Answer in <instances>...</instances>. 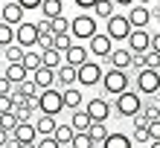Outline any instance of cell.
Returning <instances> with one entry per match:
<instances>
[{
  "mask_svg": "<svg viewBox=\"0 0 160 148\" xmlns=\"http://www.w3.org/2000/svg\"><path fill=\"white\" fill-rule=\"evenodd\" d=\"M143 116L148 119V122H154L157 119V105H143Z\"/></svg>",
  "mask_w": 160,
  "mask_h": 148,
  "instance_id": "41",
  "label": "cell"
},
{
  "mask_svg": "<svg viewBox=\"0 0 160 148\" xmlns=\"http://www.w3.org/2000/svg\"><path fill=\"white\" fill-rule=\"evenodd\" d=\"M6 145H12V134L0 128V148H6Z\"/></svg>",
  "mask_w": 160,
  "mask_h": 148,
  "instance_id": "45",
  "label": "cell"
},
{
  "mask_svg": "<svg viewBox=\"0 0 160 148\" xmlns=\"http://www.w3.org/2000/svg\"><path fill=\"white\" fill-rule=\"evenodd\" d=\"M38 110H41V116H58L61 110H67L64 107V93L58 87L44 90V93L38 96Z\"/></svg>",
  "mask_w": 160,
  "mask_h": 148,
  "instance_id": "3",
  "label": "cell"
},
{
  "mask_svg": "<svg viewBox=\"0 0 160 148\" xmlns=\"http://www.w3.org/2000/svg\"><path fill=\"white\" fill-rule=\"evenodd\" d=\"M6 148H12V145H6Z\"/></svg>",
  "mask_w": 160,
  "mask_h": 148,
  "instance_id": "50",
  "label": "cell"
},
{
  "mask_svg": "<svg viewBox=\"0 0 160 148\" xmlns=\"http://www.w3.org/2000/svg\"><path fill=\"white\" fill-rule=\"evenodd\" d=\"M12 110H15V99L12 96H0V116L12 113Z\"/></svg>",
  "mask_w": 160,
  "mask_h": 148,
  "instance_id": "38",
  "label": "cell"
},
{
  "mask_svg": "<svg viewBox=\"0 0 160 148\" xmlns=\"http://www.w3.org/2000/svg\"><path fill=\"white\" fill-rule=\"evenodd\" d=\"M0 50H3V47H0Z\"/></svg>",
  "mask_w": 160,
  "mask_h": 148,
  "instance_id": "52",
  "label": "cell"
},
{
  "mask_svg": "<svg viewBox=\"0 0 160 148\" xmlns=\"http://www.w3.org/2000/svg\"><path fill=\"white\" fill-rule=\"evenodd\" d=\"M70 125H73V131H76V134H88L90 131V125H93V119H90V113H88V110H73V113H70Z\"/></svg>",
  "mask_w": 160,
  "mask_h": 148,
  "instance_id": "18",
  "label": "cell"
},
{
  "mask_svg": "<svg viewBox=\"0 0 160 148\" xmlns=\"http://www.w3.org/2000/svg\"><path fill=\"white\" fill-rule=\"evenodd\" d=\"M140 58H143V70H157L160 73V52L148 50L146 55H140Z\"/></svg>",
  "mask_w": 160,
  "mask_h": 148,
  "instance_id": "33",
  "label": "cell"
},
{
  "mask_svg": "<svg viewBox=\"0 0 160 148\" xmlns=\"http://www.w3.org/2000/svg\"><path fill=\"white\" fill-rule=\"evenodd\" d=\"M15 44V26H9V23H3L0 21V47H12Z\"/></svg>",
  "mask_w": 160,
  "mask_h": 148,
  "instance_id": "32",
  "label": "cell"
},
{
  "mask_svg": "<svg viewBox=\"0 0 160 148\" xmlns=\"http://www.w3.org/2000/svg\"><path fill=\"white\" fill-rule=\"evenodd\" d=\"M131 140H134L137 145H143V142H152V136H148V128H134Z\"/></svg>",
  "mask_w": 160,
  "mask_h": 148,
  "instance_id": "37",
  "label": "cell"
},
{
  "mask_svg": "<svg viewBox=\"0 0 160 148\" xmlns=\"http://www.w3.org/2000/svg\"><path fill=\"white\" fill-rule=\"evenodd\" d=\"M67 148H73V145H67Z\"/></svg>",
  "mask_w": 160,
  "mask_h": 148,
  "instance_id": "51",
  "label": "cell"
},
{
  "mask_svg": "<svg viewBox=\"0 0 160 148\" xmlns=\"http://www.w3.org/2000/svg\"><path fill=\"white\" fill-rule=\"evenodd\" d=\"M64 15V3L61 0H44L41 3V17L44 21H55V17Z\"/></svg>",
  "mask_w": 160,
  "mask_h": 148,
  "instance_id": "22",
  "label": "cell"
},
{
  "mask_svg": "<svg viewBox=\"0 0 160 148\" xmlns=\"http://www.w3.org/2000/svg\"><path fill=\"white\" fill-rule=\"evenodd\" d=\"M32 81L38 84V90L44 93V90H52L55 84H58V76H55V70H50V67H41L38 73H32Z\"/></svg>",
  "mask_w": 160,
  "mask_h": 148,
  "instance_id": "17",
  "label": "cell"
},
{
  "mask_svg": "<svg viewBox=\"0 0 160 148\" xmlns=\"http://www.w3.org/2000/svg\"><path fill=\"white\" fill-rule=\"evenodd\" d=\"M102 90H105L108 96H122L131 90V76L125 70H105V79H102Z\"/></svg>",
  "mask_w": 160,
  "mask_h": 148,
  "instance_id": "1",
  "label": "cell"
},
{
  "mask_svg": "<svg viewBox=\"0 0 160 148\" xmlns=\"http://www.w3.org/2000/svg\"><path fill=\"white\" fill-rule=\"evenodd\" d=\"M102 148H134V140H131L128 134L111 131V136H108L105 142H102Z\"/></svg>",
  "mask_w": 160,
  "mask_h": 148,
  "instance_id": "24",
  "label": "cell"
},
{
  "mask_svg": "<svg viewBox=\"0 0 160 148\" xmlns=\"http://www.w3.org/2000/svg\"><path fill=\"white\" fill-rule=\"evenodd\" d=\"M38 41H41V29H38V23H21L15 29V44L18 47H23L26 52H29L32 47H38Z\"/></svg>",
  "mask_w": 160,
  "mask_h": 148,
  "instance_id": "7",
  "label": "cell"
},
{
  "mask_svg": "<svg viewBox=\"0 0 160 148\" xmlns=\"http://www.w3.org/2000/svg\"><path fill=\"white\" fill-rule=\"evenodd\" d=\"M3 76H6V79H9V81H12V84L18 87V84H23V81L29 79V70H26L23 64H9V67L3 70Z\"/></svg>",
  "mask_w": 160,
  "mask_h": 148,
  "instance_id": "21",
  "label": "cell"
},
{
  "mask_svg": "<svg viewBox=\"0 0 160 148\" xmlns=\"http://www.w3.org/2000/svg\"><path fill=\"white\" fill-rule=\"evenodd\" d=\"M73 148H96V142L90 140V134H76V140H73Z\"/></svg>",
  "mask_w": 160,
  "mask_h": 148,
  "instance_id": "35",
  "label": "cell"
},
{
  "mask_svg": "<svg viewBox=\"0 0 160 148\" xmlns=\"http://www.w3.org/2000/svg\"><path fill=\"white\" fill-rule=\"evenodd\" d=\"M12 93H15V84L6 76H0V96H12Z\"/></svg>",
  "mask_w": 160,
  "mask_h": 148,
  "instance_id": "39",
  "label": "cell"
},
{
  "mask_svg": "<svg viewBox=\"0 0 160 148\" xmlns=\"http://www.w3.org/2000/svg\"><path fill=\"white\" fill-rule=\"evenodd\" d=\"M70 47H73V35H58V38H55V50H58L61 55L67 52Z\"/></svg>",
  "mask_w": 160,
  "mask_h": 148,
  "instance_id": "36",
  "label": "cell"
},
{
  "mask_svg": "<svg viewBox=\"0 0 160 148\" xmlns=\"http://www.w3.org/2000/svg\"><path fill=\"white\" fill-rule=\"evenodd\" d=\"M114 110H117V116H125V119L140 116V113H143V102H140V93H137V90H128V93L117 96Z\"/></svg>",
  "mask_w": 160,
  "mask_h": 148,
  "instance_id": "2",
  "label": "cell"
},
{
  "mask_svg": "<svg viewBox=\"0 0 160 148\" xmlns=\"http://www.w3.org/2000/svg\"><path fill=\"white\" fill-rule=\"evenodd\" d=\"M70 35L76 41H93L99 35L96 17H93V15H76V17H73V23H70Z\"/></svg>",
  "mask_w": 160,
  "mask_h": 148,
  "instance_id": "4",
  "label": "cell"
},
{
  "mask_svg": "<svg viewBox=\"0 0 160 148\" xmlns=\"http://www.w3.org/2000/svg\"><path fill=\"white\" fill-rule=\"evenodd\" d=\"M117 12H114V3H111V0H96V6H93V17H102V21H111V17H114Z\"/></svg>",
  "mask_w": 160,
  "mask_h": 148,
  "instance_id": "27",
  "label": "cell"
},
{
  "mask_svg": "<svg viewBox=\"0 0 160 148\" xmlns=\"http://www.w3.org/2000/svg\"><path fill=\"white\" fill-rule=\"evenodd\" d=\"M84 110L90 113V119H93V122H108V119H111V113H114V105H111L105 96H93V99H88Z\"/></svg>",
  "mask_w": 160,
  "mask_h": 148,
  "instance_id": "8",
  "label": "cell"
},
{
  "mask_svg": "<svg viewBox=\"0 0 160 148\" xmlns=\"http://www.w3.org/2000/svg\"><path fill=\"white\" fill-rule=\"evenodd\" d=\"M41 136H38V131H35V122H21L12 131V148H18V145H35Z\"/></svg>",
  "mask_w": 160,
  "mask_h": 148,
  "instance_id": "10",
  "label": "cell"
},
{
  "mask_svg": "<svg viewBox=\"0 0 160 148\" xmlns=\"http://www.w3.org/2000/svg\"><path fill=\"white\" fill-rule=\"evenodd\" d=\"M73 140H76V131H73L70 122H58V128H55V142H58L61 148L73 145Z\"/></svg>",
  "mask_w": 160,
  "mask_h": 148,
  "instance_id": "23",
  "label": "cell"
},
{
  "mask_svg": "<svg viewBox=\"0 0 160 148\" xmlns=\"http://www.w3.org/2000/svg\"><path fill=\"white\" fill-rule=\"evenodd\" d=\"M23 67L29 70V73H38L41 67H44V58H41V52H35V50H29L23 55Z\"/></svg>",
  "mask_w": 160,
  "mask_h": 148,
  "instance_id": "29",
  "label": "cell"
},
{
  "mask_svg": "<svg viewBox=\"0 0 160 148\" xmlns=\"http://www.w3.org/2000/svg\"><path fill=\"white\" fill-rule=\"evenodd\" d=\"M35 148H61V145L55 142V136H41V140H38V145H35Z\"/></svg>",
  "mask_w": 160,
  "mask_h": 148,
  "instance_id": "40",
  "label": "cell"
},
{
  "mask_svg": "<svg viewBox=\"0 0 160 148\" xmlns=\"http://www.w3.org/2000/svg\"><path fill=\"white\" fill-rule=\"evenodd\" d=\"M88 50H90L93 55H96V58H105V61H108V55L114 52L117 47H114V41H111L105 32H99V35H96L93 41H88Z\"/></svg>",
  "mask_w": 160,
  "mask_h": 148,
  "instance_id": "13",
  "label": "cell"
},
{
  "mask_svg": "<svg viewBox=\"0 0 160 148\" xmlns=\"http://www.w3.org/2000/svg\"><path fill=\"white\" fill-rule=\"evenodd\" d=\"M61 93H64V107L67 110H82V105H88L79 87H67V90H61Z\"/></svg>",
  "mask_w": 160,
  "mask_h": 148,
  "instance_id": "20",
  "label": "cell"
},
{
  "mask_svg": "<svg viewBox=\"0 0 160 148\" xmlns=\"http://www.w3.org/2000/svg\"><path fill=\"white\" fill-rule=\"evenodd\" d=\"M0 21L3 23H9V26H21V23H26L23 21V9H21V3L18 0H9V3H3L0 6Z\"/></svg>",
  "mask_w": 160,
  "mask_h": 148,
  "instance_id": "12",
  "label": "cell"
},
{
  "mask_svg": "<svg viewBox=\"0 0 160 148\" xmlns=\"http://www.w3.org/2000/svg\"><path fill=\"white\" fill-rule=\"evenodd\" d=\"M134 90L140 96H157L160 93V73L157 70H140L134 79Z\"/></svg>",
  "mask_w": 160,
  "mask_h": 148,
  "instance_id": "5",
  "label": "cell"
},
{
  "mask_svg": "<svg viewBox=\"0 0 160 148\" xmlns=\"http://www.w3.org/2000/svg\"><path fill=\"white\" fill-rule=\"evenodd\" d=\"M131 32H134V26L128 23V15H114L105 23V35H108L111 41H128Z\"/></svg>",
  "mask_w": 160,
  "mask_h": 148,
  "instance_id": "6",
  "label": "cell"
},
{
  "mask_svg": "<svg viewBox=\"0 0 160 148\" xmlns=\"http://www.w3.org/2000/svg\"><path fill=\"white\" fill-rule=\"evenodd\" d=\"M0 76H3V67H0Z\"/></svg>",
  "mask_w": 160,
  "mask_h": 148,
  "instance_id": "49",
  "label": "cell"
},
{
  "mask_svg": "<svg viewBox=\"0 0 160 148\" xmlns=\"http://www.w3.org/2000/svg\"><path fill=\"white\" fill-rule=\"evenodd\" d=\"M148 148H160V140L157 142H148Z\"/></svg>",
  "mask_w": 160,
  "mask_h": 148,
  "instance_id": "47",
  "label": "cell"
},
{
  "mask_svg": "<svg viewBox=\"0 0 160 148\" xmlns=\"http://www.w3.org/2000/svg\"><path fill=\"white\" fill-rule=\"evenodd\" d=\"M55 76H58L61 90H67V87H76V84H79V70H76V67H70V64H64V67L55 73Z\"/></svg>",
  "mask_w": 160,
  "mask_h": 148,
  "instance_id": "19",
  "label": "cell"
},
{
  "mask_svg": "<svg viewBox=\"0 0 160 148\" xmlns=\"http://www.w3.org/2000/svg\"><path fill=\"white\" fill-rule=\"evenodd\" d=\"M125 44H128L131 55H146L148 50H152V32H148V29H134Z\"/></svg>",
  "mask_w": 160,
  "mask_h": 148,
  "instance_id": "11",
  "label": "cell"
},
{
  "mask_svg": "<svg viewBox=\"0 0 160 148\" xmlns=\"http://www.w3.org/2000/svg\"><path fill=\"white\" fill-rule=\"evenodd\" d=\"M23 55H26V50L18 47V44H12V47L3 50V58H6L9 64H23Z\"/></svg>",
  "mask_w": 160,
  "mask_h": 148,
  "instance_id": "30",
  "label": "cell"
},
{
  "mask_svg": "<svg viewBox=\"0 0 160 148\" xmlns=\"http://www.w3.org/2000/svg\"><path fill=\"white\" fill-rule=\"evenodd\" d=\"M55 128H58L55 116H38V119H35V131H38V136H55Z\"/></svg>",
  "mask_w": 160,
  "mask_h": 148,
  "instance_id": "25",
  "label": "cell"
},
{
  "mask_svg": "<svg viewBox=\"0 0 160 148\" xmlns=\"http://www.w3.org/2000/svg\"><path fill=\"white\" fill-rule=\"evenodd\" d=\"M108 64H111V70H125L128 73V67L134 64V55H131L128 47H117L114 52L108 55Z\"/></svg>",
  "mask_w": 160,
  "mask_h": 148,
  "instance_id": "14",
  "label": "cell"
},
{
  "mask_svg": "<svg viewBox=\"0 0 160 148\" xmlns=\"http://www.w3.org/2000/svg\"><path fill=\"white\" fill-rule=\"evenodd\" d=\"M131 125H134V128H148L152 122H148V119H146L143 113H140V116H134V119H131Z\"/></svg>",
  "mask_w": 160,
  "mask_h": 148,
  "instance_id": "44",
  "label": "cell"
},
{
  "mask_svg": "<svg viewBox=\"0 0 160 148\" xmlns=\"http://www.w3.org/2000/svg\"><path fill=\"white\" fill-rule=\"evenodd\" d=\"M148 136H152V142H157V140H160V119H154V122L148 125Z\"/></svg>",
  "mask_w": 160,
  "mask_h": 148,
  "instance_id": "42",
  "label": "cell"
},
{
  "mask_svg": "<svg viewBox=\"0 0 160 148\" xmlns=\"http://www.w3.org/2000/svg\"><path fill=\"white\" fill-rule=\"evenodd\" d=\"M88 47H82V44H73V47L67 50V52H64V64H70V67H84V64H88L90 58H88Z\"/></svg>",
  "mask_w": 160,
  "mask_h": 148,
  "instance_id": "16",
  "label": "cell"
},
{
  "mask_svg": "<svg viewBox=\"0 0 160 148\" xmlns=\"http://www.w3.org/2000/svg\"><path fill=\"white\" fill-rule=\"evenodd\" d=\"M41 58H44V67H50V70H55V73L64 67V55H61L58 50H44Z\"/></svg>",
  "mask_w": 160,
  "mask_h": 148,
  "instance_id": "26",
  "label": "cell"
},
{
  "mask_svg": "<svg viewBox=\"0 0 160 148\" xmlns=\"http://www.w3.org/2000/svg\"><path fill=\"white\" fill-rule=\"evenodd\" d=\"M18 125H21V119H18L15 113H6V116H0V128H3V131H9V134H12Z\"/></svg>",
  "mask_w": 160,
  "mask_h": 148,
  "instance_id": "34",
  "label": "cell"
},
{
  "mask_svg": "<svg viewBox=\"0 0 160 148\" xmlns=\"http://www.w3.org/2000/svg\"><path fill=\"white\" fill-rule=\"evenodd\" d=\"M76 6L82 9V15H88V12H90V9H93V6H96V0H76Z\"/></svg>",
  "mask_w": 160,
  "mask_h": 148,
  "instance_id": "43",
  "label": "cell"
},
{
  "mask_svg": "<svg viewBox=\"0 0 160 148\" xmlns=\"http://www.w3.org/2000/svg\"><path fill=\"white\" fill-rule=\"evenodd\" d=\"M152 50L160 52V32H152Z\"/></svg>",
  "mask_w": 160,
  "mask_h": 148,
  "instance_id": "46",
  "label": "cell"
},
{
  "mask_svg": "<svg viewBox=\"0 0 160 148\" xmlns=\"http://www.w3.org/2000/svg\"><path fill=\"white\" fill-rule=\"evenodd\" d=\"M128 23L134 26V29H148V23H152V9L148 6H131L128 9Z\"/></svg>",
  "mask_w": 160,
  "mask_h": 148,
  "instance_id": "15",
  "label": "cell"
},
{
  "mask_svg": "<svg viewBox=\"0 0 160 148\" xmlns=\"http://www.w3.org/2000/svg\"><path fill=\"white\" fill-rule=\"evenodd\" d=\"M157 119H160V102H157Z\"/></svg>",
  "mask_w": 160,
  "mask_h": 148,
  "instance_id": "48",
  "label": "cell"
},
{
  "mask_svg": "<svg viewBox=\"0 0 160 148\" xmlns=\"http://www.w3.org/2000/svg\"><path fill=\"white\" fill-rule=\"evenodd\" d=\"M88 134H90V140H93V142H105L108 136H111V131H108V125H105V122H93Z\"/></svg>",
  "mask_w": 160,
  "mask_h": 148,
  "instance_id": "31",
  "label": "cell"
},
{
  "mask_svg": "<svg viewBox=\"0 0 160 148\" xmlns=\"http://www.w3.org/2000/svg\"><path fill=\"white\" fill-rule=\"evenodd\" d=\"M70 23H73L70 17L61 15V17H55V21H50V32L55 35V38H58V35H70Z\"/></svg>",
  "mask_w": 160,
  "mask_h": 148,
  "instance_id": "28",
  "label": "cell"
},
{
  "mask_svg": "<svg viewBox=\"0 0 160 148\" xmlns=\"http://www.w3.org/2000/svg\"><path fill=\"white\" fill-rule=\"evenodd\" d=\"M105 79V70H102L99 61H88L84 67H79V87H96Z\"/></svg>",
  "mask_w": 160,
  "mask_h": 148,
  "instance_id": "9",
  "label": "cell"
}]
</instances>
